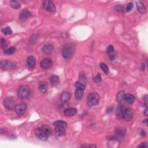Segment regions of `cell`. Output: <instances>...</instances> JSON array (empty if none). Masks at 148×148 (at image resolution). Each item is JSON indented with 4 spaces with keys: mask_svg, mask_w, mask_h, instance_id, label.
<instances>
[{
    "mask_svg": "<svg viewBox=\"0 0 148 148\" xmlns=\"http://www.w3.org/2000/svg\"><path fill=\"white\" fill-rule=\"evenodd\" d=\"M27 107V104L26 103H19L16 105L14 110H15L16 113L18 116H22L23 115L25 112H26Z\"/></svg>",
    "mask_w": 148,
    "mask_h": 148,
    "instance_id": "obj_4",
    "label": "cell"
},
{
    "mask_svg": "<svg viewBox=\"0 0 148 148\" xmlns=\"http://www.w3.org/2000/svg\"><path fill=\"white\" fill-rule=\"evenodd\" d=\"M34 132L35 135H36V136L38 137L40 140L43 141H47L49 137L48 135L46 134V133L41 127L35 128Z\"/></svg>",
    "mask_w": 148,
    "mask_h": 148,
    "instance_id": "obj_6",
    "label": "cell"
},
{
    "mask_svg": "<svg viewBox=\"0 0 148 148\" xmlns=\"http://www.w3.org/2000/svg\"><path fill=\"white\" fill-rule=\"evenodd\" d=\"M123 100L128 104H132L134 103L135 101V97L134 95L131 94H126L124 95Z\"/></svg>",
    "mask_w": 148,
    "mask_h": 148,
    "instance_id": "obj_14",
    "label": "cell"
},
{
    "mask_svg": "<svg viewBox=\"0 0 148 148\" xmlns=\"http://www.w3.org/2000/svg\"><path fill=\"white\" fill-rule=\"evenodd\" d=\"M143 123H145L146 124H147V119H146L144 121H143Z\"/></svg>",
    "mask_w": 148,
    "mask_h": 148,
    "instance_id": "obj_42",
    "label": "cell"
},
{
    "mask_svg": "<svg viewBox=\"0 0 148 148\" xmlns=\"http://www.w3.org/2000/svg\"><path fill=\"white\" fill-rule=\"evenodd\" d=\"M143 101H144L145 102L146 106H147V95H146L143 97Z\"/></svg>",
    "mask_w": 148,
    "mask_h": 148,
    "instance_id": "obj_38",
    "label": "cell"
},
{
    "mask_svg": "<svg viewBox=\"0 0 148 148\" xmlns=\"http://www.w3.org/2000/svg\"><path fill=\"white\" fill-rule=\"evenodd\" d=\"M114 8H115V10H116L117 11L119 12H122L124 10L123 7V6H122V5H116V7H114Z\"/></svg>",
    "mask_w": 148,
    "mask_h": 148,
    "instance_id": "obj_34",
    "label": "cell"
},
{
    "mask_svg": "<svg viewBox=\"0 0 148 148\" xmlns=\"http://www.w3.org/2000/svg\"><path fill=\"white\" fill-rule=\"evenodd\" d=\"M100 100V95L97 93H91L87 96V104L90 107L98 104Z\"/></svg>",
    "mask_w": 148,
    "mask_h": 148,
    "instance_id": "obj_2",
    "label": "cell"
},
{
    "mask_svg": "<svg viewBox=\"0 0 148 148\" xmlns=\"http://www.w3.org/2000/svg\"><path fill=\"white\" fill-rule=\"evenodd\" d=\"M35 64H36V60H35L34 56H29L27 60V64L28 69L30 70L34 69Z\"/></svg>",
    "mask_w": 148,
    "mask_h": 148,
    "instance_id": "obj_12",
    "label": "cell"
},
{
    "mask_svg": "<svg viewBox=\"0 0 148 148\" xmlns=\"http://www.w3.org/2000/svg\"><path fill=\"white\" fill-rule=\"evenodd\" d=\"M77 112V110L75 108H68L64 110V113L67 116H73L75 115Z\"/></svg>",
    "mask_w": 148,
    "mask_h": 148,
    "instance_id": "obj_18",
    "label": "cell"
},
{
    "mask_svg": "<svg viewBox=\"0 0 148 148\" xmlns=\"http://www.w3.org/2000/svg\"><path fill=\"white\" fill-rule=\"evenodd\" d=\"M38 89L42 93H45L47 90V84L46 82H42L39 85Z\"/></svg>",
    "mask_w": 148,
    "mask_h": 148,
    "instance_id": "obj_23",
    "label": "cell"
},
{
    "mask_svg": "<svg viewBox=\"0 0 148 148\" xmlns=\"http://www.w3.org/2000/svg\"><path fill=\"white\" fill-rule=\"evenodd\" d=\"M100 68H101V70L103 71L104 73L106 74H108L109 72V68H108V67L106 65L105 63H101L100 64Z\"/></svg>",
    "mask_w": 148,
    "mask_h": 148,
    "instance_id": "obj_27",
    "label": "cell"
},
{
    "mask_svg": "<svg viewBox=\"0 0 148 148\" xmlns=\"http://www.w3.org/2000/svg\"><path fill=\"white\" fill-rule=\"evenodd\" d=\"M15 64L13 62L9 61H3L1 62L0 67L4 70H12L15 68Z\"/></svg>",
    "mask_w": 148,
    "mask_h": 148,
    "instance_id": "obj_9",
    "label": "cell"
},
{
    "mask_svg": "<svg viewBox=\"0 0 148 148\" xmlns=\"http://www.w3.org/2000/svg\"><path fill=\"white\" fill-rule=\"evenodd\" d=\"M1 46L2 48L4 49V51L6 50V48H7V41H6L5 39H4V38L1 39Z\"/></svg>",
    "mask_w": 148,
    "mask_h": 148,
    "instance_id": "obj_33",
    "label": "cell"
},
{
    "mask_svg": "<svg viewBox=\"0 0 148 148\" xmlns=\"http://www.w3.org/2000/svg\"><path fill=\"white\" fill-rule=\"evenodd\" d=\"M30 94V87L27 85H23L21 86L18 90V97L20 99L27 98Z\"/></svg>",
    "mask_w": 148,
    "mask_h": 148,
    "instance_id": "obj_3",
    "label": "cell"
},
{
    "mask_svg": "<svg viewBox=\"0 0 148 148\" xmlns=\"http://www.w3.org/2000/svg\"><path fill=\"white\" fill-rule=\"evenodd\" d=\"M115 133H116V137H117L118 138H123V137H124V135H125V134H126V130H125V129L119 128L118 129H116V130L115 131Z\"/></svg>",
    "mask_w": 148,
    "mask_h": 148,
    "instance_id": "obj_20",
    "label": "cell"
},
{
    "mask_svg": "<svg viewBox=\"0 0 148 148\" xmlns=\"http://www.w3.org/2000/svg\"><path fill=\"white\" fill-rule=\"evenodd\" d=\"M101 77L100 75V73H98V74L94 76V78H93V81L95 83H99L101 82Z\"/></svg>",
    "mask_w": 148,
    "mask_h": 148,
    "instance_id": "obj_32",
    "label": "cell"
},
{
    "mask_svg": "<svg viewBox=\"0 0 148 148\" xmlns=\"http://www.w3.org/2000/svg\"><path fill=\"white\" fill-rule=\"evenodd\" d=\"M53 124L55 127H61L64 128H66L67 126V123L61 120L56 121V122L53 123Z\"/></svg>",
    "mask_w": 148,
    "mask_h": 148,
    "instance_id": "obj_21",
    "label": "cell"
},
{
    "mask_svg": "<svg viewBox=\"0 0 148 148\" xmlns=\"http://www.w3.org/2000/svg\"><path fill=\"white\" fill-rule=\"evenodd\" d=\"M140 134L141 136H142V137H145L146 135V133L145 131L144 130H142L141 131V133H140Z\"/></svg>",
    "mask_w": 148,
    "mask_h": 148,
    "instance_id": "obj_39",
    "label": "cell"
},
{
    "mask_svg": "<svg viewBox=\"0 0 148 148\" xmlns=\"http://www.w3.org/2000/svg\"><path fill=\"white\" fill-rule=\"evenodd\" d=\"M74 53V47L71 43H66L62 47V55L65 59L71 57Z\"/></svg>",
    "mask_w": 148,
    "mask_h": 148,
    "instance_id": "obj_1",
    "label": "cell"
},
{
    "mask_svg": "<svg viewBox=\"0 0 148 148\" xmlns=\"http://www.w3.org/2000/svg\"><path fill=\"white\" fill-rule=\"evenodd\" d=\"M4 106L9 110H12L15 108L14 105V100L12 97H8L4 100Z\"/></svg>",
    "mask_w": 148,
    "mask_h": 148,
    "instance_id": "obj_7",
    "label": "cell"
},
{
    "mask_svg": "<svg viewBox=\"0 0 148 148\" xmlns=\"http://www.w3.org/2000/svg\"><path fill=\"white\" fill-rule=\"evenodd\" d=\"M40 65L41 68H42L43 69L47 70L51 68L53 65V61L50 58H45L42 60Z\"/></svg>",
    "mask_w": 148,
    "mask_h": 148,
    "instance_id": "obj_10",
    "label": "cell"
},
{
    "mask_svg": "<svg viewBox=\"0 0 148 148\" xmlns=\"http://www.w3.org/2000/svg\"><path fill=\"white\" fill-rule=\"evenodd\" d=\"M65 128L61 127H55V133L57 136L61 137L65 135L66 131L65 130Z\"/></svg>",
    "mask_w": 148,
    "mask_h": 148,
    "instance_id": "obj_19",
    "label": "cell"
},
{
    "mask_svg": "<svg viewBox=\"0 0 148 148\" xmlns=\"http://www.w3.org/2000/svg\"><path fill=\"white\" fill-rule=\"evenodd\" d=\"M136 5H137V9L138 10V11L140 12L141 13L144 14L146 13V7L141 1H137L136 2Z\"/></svg>",
    "mask_w": 148,
    "mask_h": 148,
    "instance_id": "obj_17",
    "label": "cell"
},
{
    "mask_svg": "<svg viewBox=\"0 0 148 148\" xmlns=\"http://www.w3.org/2000/svg\"><path fill=\"white\" fill-rule=\"evenodd\" d=\"M133 8V4L132 3H129L128 4L127 6L126 7V11L127 12H130L131 10H132Z\"/></svg>",
    "mask_w": 148,
    "mask_h": 148,
    "instance_id": "obj_35",
    "label": "cell"
},
{
    "mask_svg": "<svg viewBox=\"0 0 148 148\" xmlns=\"http://www.w3.org/2000/svg\"><path fill=\"white\" fill-rule=\"evenodd\" d=\"M43 7L46 11L52 12V13L55 12L56 10L55 4L53 3V1H50V0H46L43 1Z\"/></svg>",
    "mask_w": 148,
    "mask_h": 148,
    "instance_id": "obj_5",
    "label": "cell"
},
{
    "mask_svg": "<svg viewBox=\"0 0 148 148\" xmlns=\"http://www.w3.org/2000/svg\"><path fill=\"white\" fill-rule=\"evenodd\" d=\"M75 86L76 87V89H81V90H84L86 88V87L83 84V83H80V82H76L75 83Z\"/></svg>",
    "mask_w": 148,
    "mask_h": 148,
    "instance_id": "obj_31",
    "label": "cell"
},
{
    "mask_svg": "<svg viewBox=\"0 0 148 148\" xmlns=\"http://www.w3.org/2000/svg\"><path fill=\"white\" fill-rule=\"evenodd\" d=\"M50 82L53 86L57 85L59 82V77L57 75H53L50 77Z\"/></svg>",
    "mask_w": 148,
    "mask_h": 148,
    "instance_id": "obj_22",
    "label": "cell"
},
{
    "mask_svg": "<svg viewBox=\"0 0 148 148\" xmlns=\"http://www.w3.org/2000/svg\"><path fill=\"white\" fill-rule=\"evenodd\" d=\"M82 147H97V146L96 145H82V146H81Z\"/></svg>",
    "mask_w": 148,
    "mask_h": 148,
    "instance_id": "obj_36",
    "label": "cell"
},
{
    "mask_svg": "<svg viewBox=\"0 0 148 148\" xmlns=\"http://www.w3.org/2000/svg\"><path fill=\"white\" fill-rule=\"evenodd\" d=\"M121 117L126 121H130L133 119V112L130 109H124L121 112Z\"/></svg>",
    "mask_w": 148,
    "mask_h": 148,
    "instance_id": "obj_8",
    "label": "cell"
},
{
    "mask_svg": "<svg viewBox=\"0 0 148 148\" xmlns=\"http://www.w3.org/2000/svg\"><path fill=\"white\" fill-rule=\"evenodd\" d=\"M107 52L110 60L111 61H113L115 58V55H114V47L112 45H109V46L107 47Z\"/></svg>",
    "mask_w": 148,
    "mask_h": 148,
    "instance_id": "obj_16",
    "label": "cell"
},
{
    "mask_svg": "<svg viewBox=\"0 0 148 148\" xmlns=\"http://www.w3.org/2000/svg\"><path fill=\"white\" fill-rule=\"evenodd\" d=\"M75 95V98L77 100H80L83 97V90L81 89H76Z\"/></svg>",
    "mask_w": 148,
    "mask_h": 148,
    "instance_id": "obj_25",
    "label": "cell"
},
{
    "mask_svg": "<svg viewBox=\"0 0 148 148\" xmlns=\"http://www.w3.org/2000/svg\"><path fill=\"white\" fill-rule=\"evenodd\" d=\"M138 147H147L148 145L146 142H143V143H142L141 145H139Z\"/></svg>",
    "mask_w": 148,
    "mask_h": 148,
    "instance_id": "obj_37",
    "label": "cell"
},
{
    "mask_svg": "<svg viewBox=\"0 0 148 148\" xmlns=\"http://www.w3.org/2000/svg\"><path fill=\"white\" fill-rule=\"evenodd\" d=\"M31 15V13L27 9H24L22 10L20 14L19 19L20 20H22V22H24L26 21L27 19L30 17Z\"/></svg>",
    "mask_w": 148,
    "mask_h": 148,
    "instance_id": "obj_13",
    "label": "cell"
},
{
    "mask_svg": "<svg viewBox=\"0 0 148 148\" xmlns=\"http://www.w3.org/2000/svg\"><path fill=\"white\" fill-rule=\"evenodd\" d=\"M2 32H3L4 35H11L12 34V30L9 27H7L6 28H3L2 30Z\"/></svg>",
    "mask_w": 148,
    "mask_h": 148,
    "instance_id": "obj_28",
    "label": "cell"
},
{
    "mask_svg": "<svg viewBox=\"0 0 148 148\" xmlns=\"http://www.w3.org/2000/svg\"><path fill=\"white\" fill-rule=\"evenodd\" d=\"M10 6L12 8L15 9H18L19 8H20V4L19 3L18 1H12L11 3H10Z\"/></svg>",
    "mask_w": 148,
    "mask_h": 148,
    "instance_id": "obj_26",
    "label": "cell"
},
{
    "mask_svg": "<svg viewBox=\"0 0 148 148\" xmlns=\"http://www.w3.org/2000/svg\"><path fill=\"white\" fill-rule=\"evenodd\" d=\"M41 128L46 133V134L48 135L49 137L51 136L52 134V131L51 128L49 126H47V125H42V126L41 127Z\"/></svg>",
    "mask_w": 148,
    "mask_h": 148,
    "instance_id": "obj_24",
    "label": "cell"
},
{
    "mask_svg": "<svg viewBox=\"0 0 148 148\" xmlns=\"http://www.w3.org/2000/svg\"><path fill=\"white\" fill-rule=\"evenodd\" d=\"M147 112H148V109H147V108L146 107V109L144 111V114L146 116H147Z\"/></svg>",
    "mask_w": 148,
    "mask_h": 148,
    "instance_id": "obj_41",
    "label": "cell"
},
{
    "mask_svg": "<svg viewBox=\"0 0 148 148\" xmlns=\"http://www.w3.org/2000/svg\"><path fill=\"white\" fill-rule=\"evenodd\" d=\"M54 51V46L51 43H47L42 47V52L45 55H51Z\"/></svg>",
    "mask_w": 148,
    "mask_h": 148,
    "instance_id": "obj_11",
    "label": "cell"
},
{
    "mask_svg": "<svg viewBox=\"0 0 148 148\" xmlns=\"http://www.w3.org/2000/svg\"><path fill=\"white\" fill-rule=\"evenodd\" d=\"M15 51H16L15 47L12 46L9 47V48H8L5 50L4 52H5V53L7 54V55H12V54H13L14 52H15Z\"/></svg>",
    "mask_w": 148,
    "mask_h": 148,
    "instance_id": "obj_29",
    "label": "cell"
},
{
    "mask_svg": "<svg viewBox=\"0 0 148 148\" xmlns=\"http://www.w3.org/2000/svg\"><path fill=\"white\" fill-rule=\"evenodd\" d=\"M60 98H61L62 103H68L71 98V94L69 92H68V91H64V92L62 93Z\"/></svg>",
    "mask_w": 148,
    "mask_h": 148,
    "instance_id": "obj_15",
    "label": "cell"
},
{
    "mask_svg": "<svg viewBox=\"0 0 148 148\" xmlns=\"http://www.w3.org/2000/svg\"><path fill=\"white\" fill-rule=\"evenodd\" d=\"M113 108H108L107 110V113H110V112H112V110H113Z\"/></svg>",
    "mask_w": 148,
    "mask_h": 148,
    "instance_id": "obj_40",
    "label": "cell"
},
{
    "mask_svg": "<svg viewBox=\"0 0 148 148\" xmlns=\"http://www.w3.org/2000/svg\"><path fill=\"white\" fill-rule=\"evenodd\" d=\"M124 91H120L117 94V95H116V100H118V101L121 102L123 100L124 97Z\"/></svg>",
    "mask_w": 148,
    "mask_h": 148,
    "instance_id": "obj_30",
    "label": "cell"
}]
</instances>
